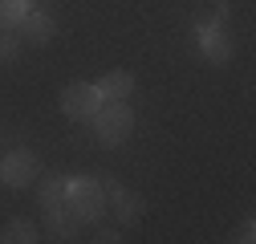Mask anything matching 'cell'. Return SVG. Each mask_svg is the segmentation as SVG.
<instances>
[{
    "label": "cell",
    "mask_w": 256,
    "mask_h": 244,
    "mask_svg": "<svg viewBox=\"0 0 256 244\" xmlns=\"http://www.w3.org/2000/svg\"><path fill=\"white\" fill-rule=\"evenodd\" d=\"M102 208H106V188L98 179H70V212L78 216V224H94L102 220Z\"/></svg>",
    "instance_id": "cell-1"
},
{
    "label": "cell",
    "mask_w": 256,
    "mask_h": 244,
    "mask_svg": "<svg viewBox=\"0 0 256 244\" xmlns=\"http://www.w3.org/2000/svg\"><path fill=\"white\" fill-rule=\"evenodd\" d=\"M94 122V138L102 146H118L126 134L134 130V114L126 110L122 102H110V106H98V114L90 118Z\"/></svg>",
    "instance_id": "cell-2"
},
{
    "label": "cell",
    "mask_w": 256,
    "mask_h": 244,
    "mask_svg": "<svg viewBox=\"0 0 256 244\" xmlns=\"http://www.w3.org/2000/svg\"><path fill=\"white\" fill-rule=\"evenodd\" d=\"M57 102H61V114L90 122L94 114H98V106H102V94H98V86H90V82H70L66 90H61Z\"/></svg>",
    "instance_id": "cell-3"
},
{
    "label": "cell",
    "mask_w": 256,
    "mask_h": 244,
    "mask_svg": "<svg viewBox=\"0 0 256 244\" xmlns=\"http://www.w3.org/2000/svg\"><path fill=\"white\" fill-rule=\"evenodd\" d=\"M37 175H41V159L28 146L8 150L4 163H0V179H4L8 188H28V183H37Z\"/></svg>",
    "instance_id": "cell-4"
},
{
    "label": "cell",
    "mask_w": 256,
    "mask_h": 244,
    "mask_svg": "<svg viewBox=\"0 0 256 244\" xmlns=\"http://www.w3.org/2000/svg\"><path fill=\"white\" fill-rule=\"evenodd\" d=\"M196 45H200V53L212 66H224V61H232V53H236V41L228 37V28H204V33H196Z\"/></svg>",
    "instance_id": "cell-5"
},
{
    "label": "cell",
    "mask_w": 256,
    "mask_h": 244,
    "mask_svg": "<svg viewBox=\"0 0 256 244\" xmlns=\"http://www.w3.org/2000/svg\"><path fill=\"white\" fill-rule=\"evenodd\" d=\"M12 28L20 33V41H33V45H49V41H53V33H57L53 20H49L45 12H37V8H28Z\"/></svg>",
    "instance_id": "cell-6"
},
{
    "label": "cell",
    "mask_w": 256,
    "mask_h": 244,
    "mask_svg": "<svg viewBox=\"0 0 256 244\" xmlns=\"http://www.w3.org/2000/svg\"><path fill=\"white\" fill-rule=\"evenodd\" d=\"M102 188H106V200H114V212H118L122 224H138L142 220V196L138 192H126L118 183H102Z\"/></svg>",
    "instance_id": "cell-7"
},
{
    "label": "cell",
    "mask_w": 256,
    "mask_h": 244,
    "mask_svg": "<svg viewBox=\"0 0 256 244\" xmlns=\"http://www.w3.org/2000/svg\"><path fill=\"white\" fill-rule=\"evenodd\" d=\"M94 86H98L102 102H126V98L134 94V78L126 74V70H110V74H102Z\"/></svg>",
    "instance_id": "cell-8"
},
{
    "label": "cell",
    "mask_w": 256,
    "mask_h": 244,
    "mask_svg": "<svg viewBox=\"0 0 256 244\" xmlns=\"http://www.w3.org/2000/svg\"><path fill=\"white\" fill-rule=\"evenodd\" d=\"M45 232L53 240H74L78 236V216L70 208H53V212H45Z\"/></svg>",
    "instance_id": "cell-9"
},
{
    "label": "cell",
    "mask_w": 256,
    "mask_h": 244,
    "mask_svg": "<svg viewBox=\"0 0 256 244\" xmlns=\"http://www.w3.org/2000/svg\"><path fill=\"white\" fill-rule=\"evenodd\" d=\"M41 208H45V212H53V208H70V179L45 175V179H41Z\"/></svg>",
    "instance_id": "cell-10"
},
{
    "label": "cell",
    "mask_w": 256,
    "mask_h": 244,
    "mask_svg": "<svg viewBox=\"0 0 256 244\" xmlns=\"http://www.w3.org/2000/svg\"><path fill=\"white\" fill-rule=\"evenodd\" d=\"M224 20H228V0H200L196 4V33L224 28Z\"/></svg>",
    "instance_id": "cell-11"
},
{
    "label": "cell",
    "mask_w": 256,
    "mask_h": 244,
    "mask_svg": "<svg viewBox=\"0 0 256 244\" xmlns=\"http://www.w3.org/2000/svg\"><path fill=\"white\" fill-rule=\"evenodd\" d=\"M0 240L4 244H28V240H37V224L33 220H8Z\"/></svg>",
    "instance_id": "cell-12"
},
{
    "label": "cell",
    "mask_w": 256,
    "mask_h": 244,
    "mask_svg": "<svg viewBox=\"0 0 256 244\" xmlns=\"http://www.w3.org/2000/svg\"><path fill=\"white\" fill-rule=\"evenodd\" d=\"M28 12V0H0V28H12Z\"/></svg>",
    "instance_id": "cell-13"
},
{
    "label": "cell",
    "mask_w": 256,
    "mask_h": 244,
    "mask_svg": "<svg viewBox=\"0 0 256 244\" xmlns=\"http://www.w3.org/2000/svg\"><path fill=\"white\" fill-rule=\"evenodd\" d=\"M16 49H20V33L16 28H0V57H16Z\"/></svg>",
    "instance_id": "cell-14"
},
{
    "label": "cell",
    "mask_w": 256,
    "mask_h": 244,
    "mask_svg": "<svg viewBox=\"0 0 256 244\" xmlns=\"http://www.w3.org/2000/svg\"><path fill=\"white\" fill-rule=\"evenodd\" d=\"M236 240H240V244H252V240H256V224H252V220H244V224H240V232H236Z\"/></svg>",
    "instance_id": "cell-15"
},
{
    "label": "cell",
    "mask_w": 256,
    "mask_h": 244,
    "mask_svg": "<svg viewBox=\"0 0 256 244\" xmlns=\"http://www.w3.org/2000/svg\"><path fill=\"white\" fill-rule=\"evenodd\" d=\"M94 240H102V244H118V240H122V236H118V232H110V228H106V232H98V236H94Z\"/></svg>",
    "instance_id": "cell-16"
}]
</instances>
